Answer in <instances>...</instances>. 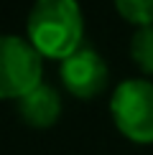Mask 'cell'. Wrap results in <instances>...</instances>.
Listing matches in <instances>:
<instances>
[{"label": "cell", "instance_id": "2", "mask_svg": "<svg viewBox=\"0 0 153 155\" xmlns=\"http://www.w3.org/2000/svg\"><path fill=\"white\" fill-rule=\"evenodd\" d=\"M110 112L117 130L140 145L153 143V84L145 79H125L115 87Z\"/></svg>", "mask_w": 153, "mask_h": 155}, {"label": "cell", "instance_id": "5", "mask_svg": "<svg viewBox=\"0 0 153 155\" xmlns=\"http://www.w3.org/2000/svg\"><path fill=\"white\" fill-rule=\"evenodd\" d=\"M18 112H21L25 125L46 130V127L56 125V120L61 114V97L54 87L41 81L36 89H31L28 94H23L18 99Z\"/></svg>", "mask_w": 153, "mask_h": 155}, {"label": "cell", "instance_id": "3", "mask_svg": "<svg viewBox=\"0 0 153 155\" xmlns=\"http://www.w3.org/2000/svg\"><path fill=\"white\" fill-rule=\"evenodd\" d=\"M43 56L28 38L0 36V99H21L41 84Z\"/></svg>", "mask_w": 153, "mask_h": 155}, {"label": "cell", "instance_id": "4", "mask_svg": "<svg viewBox=\"0 0 153 155\" xmlns=\"http://www.w3.org/2000/svg\"><path fill=\"white\" fill-rule=\"evenodd\" d=\"M61 81L74 97L92 99L107 87V64L94 48L82 46L61 61Z\"/></svg>", "mask_w": 153, "mask_h": 155}, {"label": "cell", "instance_id": "7", "mask_svg": "<svg viewBox=\"0 0 153 155\" xmlns=\"http://www.w3.org/2000/svg\"><path fill=\"white\" fill-rule=\"evenodd\" d=\"M115 8L127 23H135L138 28L153 25V0H115Z\"/></svg>", "mask_w": 153, "mask_h": 155}, {"label": "cell", "instance_id": "6", "mask_svg": "<svg viewBox=\"0 0 153 155\" xmlns=\"http://www.w3.org/2000/svg\"><path fill=\"white\" fill-rule=\"evenodd\" d=\"M130 59L145 74H153V25L138 28L130 38Z\"/></svg>", "mask_w": 153, "mask_h": 155}, {"label": "cell", "instance_id": "1", "mask_svg": "<svg viewBox=\"0 0 153 155\" xmlns=\"http://www.w3.org/2000/svg\"><path fill=\"white\" fill-rule=\"evenodd\" d=\"M25 28L33 48L49 59L64 61L84 46V18L76 0H36Z\"/></svg>", "mask_w": 153, "mask_h": 155}]
</instances>
